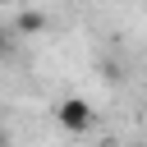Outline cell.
Masks as SVG:
<instances>
[{"label":"cell","instance_id":"obj_1","mask_svg":"<svg viewBox=\"0 0 147 147\" xmlns=\"http://www.w3.org/2000/svg\"><path fill=\"white\" fill-rule=\"evenodd\" d=\"M55 119H60L69 133H87V129H92V106H87L83 96H69V101H60Z\"/></svg>","mask_w":147,"mask_h":147},{"label":"cell","instance_id":"obj_2","mask_svg":"<svg viewBox=\"0 0 147 147\" xmlns=\"http://www.w3.org/2000/svg\"><path fill=\"white\" fill-rule=\"evenodd\" d=\"M41 28H46V18H41V14H32V9H28V14H18V32H41Z\"/></svg>","mask_w":147,"mask_h":147},{"label":"cell","instance_id":"obj_3","mask_svg":"<svg viewBox=\"0 0 147 147\" xmlns=\"http://www.w3.org/2000/svg\"><path fill=\"white\" fill-rule=\"evenodd\" d=\"M0 55H9V32L0 28Z\"/></svg>","mask_w":147,"mask_h":147}]
</instances>
